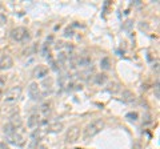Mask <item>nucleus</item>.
Segmentation results:
<instances>
[{
	"label": "nucleus",
	"mask_w": 160,
	"mask_h": 149,
	"mask_svg": "<svg viewBox=\"0 0 160 149\" xmlns=\"http://www.w3.org/2000/svg\"><path fill=\"white\" fill-rule=\"evenodd\" d=\"M103 128H104V121L102 118H96V120H93L92 123H89L86 127V129H84V140L87 141L89 138L95 137L98 133L102 132Z\"/></svg>",
	"instance_id": "f257e3e1"
},
{
	"label": "nucleus",
	"mask_w": 160,
	"mask_h": 149,
	"mask_svg": "<svg viewBox=\"0 0 160 149\" xmlns=\"http://www.w3.org/2000/svg\"><path fill=\"white\" fill-rule=\"evenodd\" d=\"M20 96H22V87H13L6 93V96H4V103L13 104L19 100Z\"/></svg>",
	"instance_id": "f03ea898"
},
{
	"label": "nucleus",
	"mask_w": 160,
	"mask_h": 149,
	"mask_svg": "<svg viewBox=\"0 0 160 149\" xmlns=\"http://www.w3.org/2000/svg\"><path fill=\"white\" fill-rule=\"evenodd\" d=\"M28 36H29L28 31H27V28H24V27H18V28L12 29V32H11V37L15 41H23V40H26V39H28Z\"/></svg>",
	"instance_id": "7ed1b4c3"
},
{
	"label": "nucleus",
	"mask_w": 160,
	"mask_h": 149,
	"mask_svg": "<svg viewBox=\"0 0 160 149\" xmlns=\"http://www.w3.org/2000/svg\"><path fill=\"white\" fill-rule=\"evenodd\" d=\"M79 136H80V128L79 127H71L67 131V135H66V141L68 144H73L79 140Z\"/></svg>",
	"instance_id": "20e7f679"
},
{
	"label": "nucleus",
	"mask_w": 160,
	"mask_h": 149,
	"mask_svg": "<svg viewBox=\"0 0 160 149\" xmlns=\"http://www.w3.org/2000/svg\"><path fill=\"white\" fill-rule=\"evenodd\" d=\"M28 93H29V97H31L33 101H39L40 99H42V93H40V88L38 85V83H31L29 84Z\"/></svg>",
	"instance_id": "39448f33"
},
{
	"label": "nucleus",
	"mask_w": 160,
	"mask_h": 149,
	"mask_svg": "<svg viewBox=\"0 0 160 149\" xmlns=\"http://www.w3.org/2000/svg\"><path fill=\"white\" fill-rule=\"evenodd\" d=\"M12 65H13V60L9 55H4V56L0 59V69H2V71L12 68Z\"/></svg>",
	"instance_id": "423d86ee"
},
{
	"label": "nucleus",
	"mask_w": 160,
	"mask_h": 149,
	"mask_svg": "<svg viewBox=\"0 0 160 149\" xmlns=\"http://www.w3.org/2000/svg\"><path fill=\"white\" fill-rule=\"evenodd\" d=\"M7 141L9 144H12V145H18V147H22L23 144H24V140H23V137L19 135V133H12V135H9L7 136Z\"/></svg>",
	"instance_id": "0eeeda50"
},
{
	"label": "nucleus",
	"mask_w": 160,
	"mask_h": 149,
	"mask_svg": "<svg viewBox=\"0 0 160 149\" xmlns=\"http://www.w3.org/2000/svg\"><path fill=\"white\" fill-rule=\"evenodd\" d=\"M33 76L36 79H44L48 76V68L46 65H38L33 69Z\"/></svg>",
	"instance_id": "6e6552de"
},
{
	"label": "nucleus",
	"mask_w": 160,
	"mask_h": 149,
	"mask_svg": "<svg viewBox=\"0 0 160 149\" xmlns=\"http://www.w3.org/2000/svg\"><path fill=\"white\" fill-rule=\"evenodd\" d=\"M64 129V124L63 123H52V124H49V125L47 127V132L48 133H60Z\"/></svg>",
	"instance_id": "1a4fd4ad"
},
{
	"label": "nucleus",
	"mask_w": 160,
	"mask_h": 149,
	"mask_svg": "<svg viewBox=\"0 0 160 149\" xmlns=\"http://www.w3.org/2000/svg\"><path fill=\"white\" fill-rule=\"evenodd\" d=\"M9 124H11L15 129L22 127V118H20V116L18 115V113H13V115L11 116V121H9Z\"/></svg>",
	"instance_id": "9d476101"
},
{
	"label": "nucleus",
	"mask_w": 160,
	"mask_h": 149,
	"mask_svg": "<svg viewBox=\"0 0 160 149\" xmlns=\"http://www.w3.org/2000/svg\"><path fill=\"white\" fill-rule=\"evenodd\" d=\"M91 59H89L88 56H80L78 57V60H76V64L79 67H88L89 64H91Z\"/></svg>",
	"instance_id": "9b49d317"
},
{
	"label": "nucleus",
	"mask_w": 160,
	"mask_h": 149,
	"mask_svg": "<svg viewBox=\"0 0 160 149\" xmlns=\"http://www.w3.org/2000/svg\"><path fill=\"white\" fill-rule=\"evenodd\" d=\"M123 101L124 103H132L135 100V96L133 93L131 91H128V89H126V91H123Z\"/></svg>",
	"instance_id": "f8f14e48"
},
{
	"label": "nucleus",
	"mask_w": 160,
	"mask_h": 149,
	"mask_svg": "<svg viewBox=\"0 0 160 149\" xmlns=\"http://www.w3.org/2000/svg\"><path fill=\"white\" fill-rule=\"evenodd\" d=\"M107 91L109 92V93H118L119 91H120V84H118V83H115V81H112V83H109L108 85H107Z\"/></svg>",
	"instance_id": "ddd939ff"
},
{
	"label": "nucleus",
	"mask_w": 160,
	"mask_h": 149,
	"mask_svg": "<svg viewBox=\"0 0 160 149\" xmlns=\"http://www.w3.org/2000/svg\"><path fill=\"white\" fill-rule=\"evenodd\" d=\"M107 81V76L106 74H96V76H95V84H98V85H103L104 83Z\"/></svg>",
	"instance_id": "4468645a"
},
{
	"label": "nucleus",
	"mask_w": 160,
	"mask_h": 149,
	"mask_svg": "<svg viewBox=\"0 0 160 149\" xmlns=\"http://www.w3.org/2000/svg\"><path fill=\"white\" fill-rule=\"evenodd\" d=\"M3 131H4V135H6V136H9V135H12V133L16 132V131H15V128H13L9 123L4 125V129H3Z\"/></svg>",
	"instance_id": "2eb2a0df"
},
{
	"label": "nucleus",
	"mask_w": 160,
	"mask_h": 149,
	"mask_svg": "<svg viewBox=\"0 0 160 149\" xmlns=\"http://www.w3.org/2000/svg\"><path fill=\"white\" fill-rule=\"evenodd\" d=\"M109 65H111V64H109V59H108V57L102 59V61H100V68L104 69V71H108V69L111 68Z\"/></svg>",
	"instance_id": "dca6fc26"
},
{
	"label": "nucleus",
	"mask_w": 160,
	"mask_h": 149,
	"mask_svg": "<svg viewBox=\"0 0 160 149\" xmlns=\"http://www.w3.org/2000/svg\"><path fill=\"white\" fill-rule=\"evenodd\" d=\"M126 118H128L129 121H136L138 120V113L136 112H129L126 115Z\"/></svg>",
	"instance_id": "f3484780"
},
{
	"label": "nucleus",
	"mask_w": 160,
	"mask_h": 149,
	"mask_svg": "<svg viewBox=\"0 0 160 149\" xmlns=\"http://www.w3.org/2000/svg\"><path fill=\"white\" fill-rule=\"evenodd\" d=\"M66 60H67V55L64 53V52H60V53L58 55V61H59L60 64H64V63H66Z\"/></svg>",
	"instance_id": "a211bd4d"
},
{
	"label": "nucleus",
	"mask_w": 160,
	"mask_h": 149,
	"mask_svg": "<svg viewBox=\"0 0 160 149\" xmlns=\"http://www.w3.org/2000/svg\"><path fill=\"white\" fill-rule=\"evenodd\" d=\"M6 23H7V17H6V15L0 13V26H3V24H6Z\"/></svg>",
	"instance_id": "6ab92c4d"
},
{
	"label": "nucleus",
	"mask_w": 160,
	"mask_h": 149,
	"mask_svg": "<svg viewBox=\"0 0 160 149\" xmlns=\"http://www.w3.org/2000/svg\"><path fill=\"white\" fill-rule=\"evenodd\" d=\"M155 96H156V99L160 97V93H159V83H156V88H155Z\"/></svg>",
	"instance_id": "aec40b11"
},
{
	"label": "nucleus",
	"mask_w": 160,
	"mask_h": 149,
	"mask_svg": "<svg viewBox=\"0 0 160 149\" xmlns=\"http://www.w3.org/2000/svg\"><path fill=\"white\" fill-rule=\"evenodd\" d=\"M64 36H66V37H71L72 36V31H71V29L67 28L66 29V33H64Z\"/></svg>",
	"instance_id": "412c9836"
},
{
	"label": "nucleus",
	"mask_w": 160,
	"mask_h": 149,
	"mask_svg": "<svg viewBox=\"0 0 160 149\" xmlns=\"http://www.w3.org/2000/svg\"><path fill=\"white\" fill-rule=\"evenodd\" d=\"M153 69H155L156 72H159V63H158V61H156V64L153 65Z\"/></svg>",
	"instance_id": "4be33fe9"
},
{
	"label": "nucleus",
	"mask_w": 160,
	"mask_h": 149,
	"mask_svg": "<svg viewBox=\"0 0 160 149\" xmlns=\"http://www.w3.org/2000/svg\"><path fill=\"white\" fill-rule=\"evenodd\" d=\"M39 149H48V148H46V147H40Z\"/></svg>",
	"instance_id": "5701e85b"
}]
</instances>
